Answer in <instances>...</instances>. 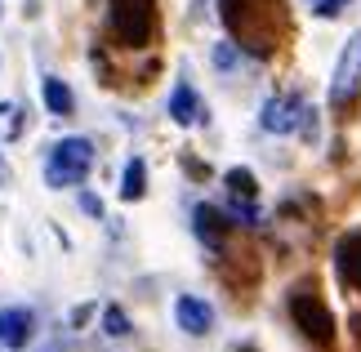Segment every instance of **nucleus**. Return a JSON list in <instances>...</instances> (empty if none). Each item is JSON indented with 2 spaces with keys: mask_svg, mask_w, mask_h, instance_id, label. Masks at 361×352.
<instances>
[{
  "mask_svg": "<svg viewBox=\"0 0 361 352\" xmlns=\"http://www.w3.org/2000/svg\"><path fill=\"white\" fill-rule=\"evenodd\" d=\"M281 0H224V23L232 27V45L255 54V59H268L276 49V36H281Z\"/></svg>",
  "mask_w": 361,
  "mask_h": 352,
  "instance_id": "obj_1",
  "label": "nucleus"
},
{
  "mask_svg": "<svg viewBox=\"0 0 361 352\" xmlns=\"http://www.w3.org/2000/svg\"><path fill=\"white\" fill-rule=\"evenodd\" d=\"M107 27L130 49L152 45V36H157V0H107Z\"/></svg>",
  "mask_w": 361,
  "mask_h": 352,
  "instance_id": "obj_2",
  "label": "nucleus"
},
{
  "mask_svg": "<svg viewBox=\"0 0 361 352\" xmlns=\"http://www.w3.org/2000/svg\"><path fill=\"white\" fill-rule=\"evenodd\" d=\"M94 170V143L90 138H59L54 152L45 157V183L49 188H76V183H85Z\"/></svg>",
  "mask_w": 361,
  "mask_h": 352,
  "instance_id": "obj_3",
  "label": "nucleus"
},
{
  "mask_svg": "<svg viewBox=\"0 0 361 352\" xmlns=\"http://www.w3.org/2000/svg\"><path fill=\"white\" fill-rule=\"evenodd\" d=\"M290 317H295L303 339H312L317 348L335 344V317H330V308L317 299V294H295V299H290Z\"/></svg>",
  "mask_w": 361,
  "mask_h": 352,
  "instance_id": "obj_4",
  "label": "nucleus"
},
{
  "mask_svg": "<svg viewBox=\"0 0 361 352\" xmlns=\"http://www.w3.org/2000/svg\"><path fill=\"white\" fill-rule=\"evenodd\" d=\"M361 90V27L348 36V45L339 49V63L330 72V107H348Z\"/></svg>",
  "mask_w": 361,
  "mask_h": 352,
  "instance_id": "obj_5",
  "label": "nucleus"
},
{
  "mask_svg": "<svg viewBox=\"0 0 361 352\" xmlns=\"http://www.w3.org/2000/svg\"><path fill=\"white\" fill-rule=\"evenodd\" d=\"M303 107L308 103H303L299 94H272L268 103H263V111H259V125L268 134H290L303 121Z\"/></svg>",
  "mask_w": 361,
  "mask_h": 352,
  "instance_id": "obj_6",
  "label": "nucleus"
},
{
  "mask_svg": "<svg viewBox=\"0 0 361 352\" xmlns=\"http://www.w3.org/2000/svg\"><path fill=\"white\" fill-rule=\"evenodd\" d=\"M174 321H178V330L192 334V339H201V334H210L214 330V308L197 299V294H178L174 299Z\"/></svg>",
  "mask_w": 361,
  "mask_h": 352,
  "instance_id": "obj_7",
  "label": "nucleus"
},
{
  "mask_svg": "<svg viewBox=\"0 0 361 352\" xmlns=\"http://www.w3.org/2000/svg\"><path fill=\"white\" fill-rule=\"evenodd\" d=\"M170 121H174V125H197V121H205V107H201V98H197V90H192V80H188V76H178V80H174V94H170Z\"/></svg>",
  "mask_w": 361,
  "mask_h": 352,
  "instance_id": "obj_8",
  "label": "nucleus"
},
{
  "mask_svg": "<svg viewBox=\"0 0 361 352\" xmlns=\"http://www.w3.org/2000/svg\"><path fill=\"white\" fill-rule=\"evenodd\" d=\"M32 312L27 308H0V348H23L27 339H32Z\"/></svg>",
  "mask_w": 361,
  "mask_h": 352,
  "instance_id": "obj_9",
  "label": "nucleus"
},
{
  "mask_svg": "<svg viewBox=\"0 0 361 352\" xmlns=\"http://www.w3.org/2000/svg\"><path fill=\"white\" fill-rule=\"evenodd\" d=\"M335 267H339V277H343V286H353L361 290V228L348 232L339 241V255H335Z\"/></svg>",
  "mask_w": 361,
  "mask_h": 352,
  "instance_id": "obj_10",
  "label": "nucleus"
},
{
  "mask_svg": "<svg viewBox=\"0 0 361 352\" xmlns=\"http://www.w3.org/2000/svg\"><path fill=\"white\" fill-rule=\"evenodd\" d=\"M197 236H201L210 250H224V236H228L224 214H219V210H210V205H197Z\"/></svg>",
  "mask_w": 361,
  "mask_h": 352,
  "instance_id": "obj_11",
  "label": "nucleus"
},
{
  "mask_svg": "<svg viewBox=\"0 0 361 352\" xmlns=\"http://www.w3.org/2000/svg\"><path fill=\"white\" fill-rule=\"evenodd\" d=\"M143 192H147V161L134 157L125 161V174H121V201H143Z\"/></svg>",
  "mask_w": 361,
  "mask_h": 352,
  "instance_id": "obj_12",
  "label": "nucleus"
},
{
  "mask_svg": "<svg viewBox=\"0 0 361 352\" xmlns=\"http://www.w3.org/2000/svg\"><path fill=\"white\" fill-rule=\"evenodd\" d=\"M45 107H49V116H72V107H76L72 90L59 76H45Z\"/></svg>",
  "mask_w": 361,
  "mask_h": 352,
  "instance_id": "obj_13",
  "label": "nucleus"
},
{
  "mask_svg": "<svg viewBox=\"0 0 361 352\" xmlns=\"http://www.w3.org/2000/svg\"><path fill=\"white\" fill-rule=\"evenodd\" d=\"M103 330L112 334V339H125V334H130V317H125L116 303H107L103 308Z\"/></svg>",
  "mask_w": 361,
  "mask_h": 352,
  "instance_id": "obj_14",
  "label": "nucleus"
},
{
  "mask_svg": "<svg viewBox=\"0 0 361 352\" xmlns=\"http://www.w3.org/2000/svg\"><path fill=\"white\" fill-rule=\"evenodd\" d=\"M228 188H232V196H250V201H255V174L250 170H228Z\"/></svg>",
  "mask_w": 361,
  "mask_h": 352,
  "instance_id": "obj_15",
  "label": "nucleus"
},
{
  "mask_svg": "<svg viewBox=\"0 0 361 352\" xmlns=\"http://www.w3.org/2000/svg\"><path fill=\"white\" fill-rule=\"evenodd\" d=\"M80 210H85L90 219H103V196H94V192H80Z\"/></svg>",
  "mask_w": 361,
  "mask_h": 352,
  "instance_id": "obj_16",
  "label": "nucleus"
},
{
  "mask_svg": "<svg viewBox=\"0 0 361 352\" xmlns=\"http://www.w3.org/2000/svg\"><path fill=\"white\" fill-rule=\"evenodd\" d=\"M343 5H348V0H322V5H312V9H317V18H335Z\"/></svg>",
  "mask_w": 361,
  "mask_h": 352,
  "instance_id": "obj_17",
  "label": "nucleus"
},
{
  "mask_svg": "<svg viewBox=\"0 0 361 352\" xmlns=\"http://www.w3.org/2000/svg\"><path fill=\"white\" fill-rule=\"evenodd\" d=\"M9 183V165H5V157H0V188Z\"/></svg>",
  "mask_w": 361,
  "mask_h": 352,
  "instance_id": "obj_18",
  "label": "nucleus"
},
{
  "mask_svg": "<svg viewBox=\"0 0 361 352\" xmlns=\"http://www.w3.org/2000/svg\"><path fill=\"white\" fill-rule=\"evenodd\" d=\"M312 5H322V0H312Z\"/></svg>",
  "mask_w": 361,
  "mask_h": 352,
  "instance_id": "obj_19",
  "label": "nucleus"
}]
</instances>
